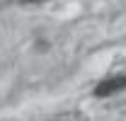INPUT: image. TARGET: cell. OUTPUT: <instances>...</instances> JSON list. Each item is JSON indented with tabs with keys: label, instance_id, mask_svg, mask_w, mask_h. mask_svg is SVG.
Masks as SVG:
<instances>
[{
	"label": "cell",
	"instance_id": "6da1fadb",
	"mask_svg": "<svg viewBox=\"0 0 126 121\" xmlns=\"http://www.w3.org/2000/svg\"><path fill=\"white\" fill-rule=\"evenodd\" d=\"M121 90H126V75L109 77V80L99 82V85L92 90V94H94V97H109V94H114V92H121Z\"/></svg>",
	"mask_w": 126,
	"mask_h": 121
},
{
	"label": "cell",
	"instance_id": "7a4b0ae2",
	"mask_svg": "<svg viewBox=\"0 0 126 121\" xmlns=\"http://www.w3.org/2000/svg\"><path fill=\"white\" fill-rule=\"evenodd\" d=\"M22 2H46V0H22Z\"/></svg>",
	"mask_w": 126,
	"mask_h": 121
}]
</instances>
